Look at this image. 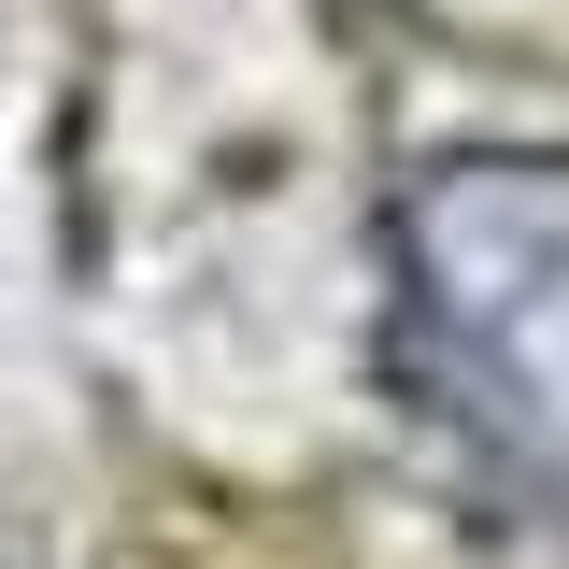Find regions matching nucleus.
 I'll return each instance as SVG.
<instances>
[{
  "instance_id": "f257e3e1",
  "label": "nucleus",
  "mask_w": 569,
  "mask_h": 569,
  "mask_svg": "<svg viewBox=\"0 0 569 569\" xmlns=\"http://www.w3.org/2000/svg\"><path fill=\"white\" fill-rule=\"evenodd\" d=\"M385 370L485 498L569 527V157H427L385 213Z\"/></svg>"
}]
</instances>
